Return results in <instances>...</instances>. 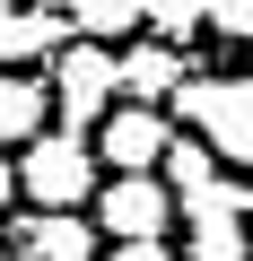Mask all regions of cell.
<instances>
[{
    "mask_svg": "<svg viewBox=\"0 0 253 261\" xmlns=\"http://www.w3.org/2000/svg\"><path fill=\"white\" fill-rule=\"evenodd\" d=\"M244 226H253V183H244Z\"/></svg>",
    "mask_w": 253,
    "mask_h": 261,
    "instance_id": "cell-16",
    "label": "cell"
},
{
    "mask_svg": "<svg viewBox=\"0 0 253 261\" xmlns=\"http://www.w3.org/2000/svg\"><path fill=\"white\" fill-rule=\"evenodd\" d=\"M113 96H122V53L96 44V35H70L53 53V113H61V130H96L113 113Z\"/></svg>",
    "mask_w": 253,
    "mask_h": 261,
    "instance_id": "cell-2",
    "label": "cell"
},
{
    "mask_svg": "<svg viewBox=\"0 0 253 261\" xmlns=\"http://www.w3.org/2000/svg\"><path fill=\"white\" fill-rule=\"evenodd\" d=\"M0 9H9V0H0Z\"/></svg>",
    "mask_w": 253,
    "mask_h": 261,
    "instance_id": "cell-17",
    "label": "cell"
},
{
    "mask_svg": "<svg viewBox=\"0 0 253 261\" xmlns=\"http://www.w3.org/2000/svg\"><path fill=\"white\" fill-rule=\"evenodd\" d=\"M175 183L166 174H113L105 192H96V235H113V244H131V235H166L175 226Z\"/></svg>",
    "mask_w": 253,
    "mask_h": 261,
    "instance_id": "cell-4",
    "label": "cell"
},
{
    "mask_svg": "<svg viewBox=\"0 0 253 261\" xmlns=\"http://www.w3.org/2000/svg\"><path fill=\"white\" fill-rule=\"evenodd\" d=\"M105 261H175V244L166 235H131V244H113Z\"/></svg>",
    "mask_w": 253,
    "mask_h": 261,
    "instance_id": "cell-14",
    "label": "cell"
},
{
    "mask_svg": "<svg viewBox=\"0 0 253 261\" xmlns=\"http://www.w3.org/2000/svg\"><path fill=\"white\" fill-rule=\"evenodd\" d=\"M166 140H175V122H166L157 105H113V113L96 122V166H113V174H157V166H166Z\"/></svg>",
    "mask_w": 253,
    "mask_h": 261,
    "instance_id": "cell-5",
    "label": "cell"
},
{
    "mask_svg": "<svg viewBox=\"0 0 253 261\" xmlns=\"http://www.w3.org/2000/svg\"><path fill=\"white\" fill-rule=\"evenodd\" d=\"M166 105H175L183 130H201V140L218 148V166H244L253 174V79H201L192 70Z\"/></svg>",
    "mask_w": 253,
    "mask_h": 261,
    "instance_id": "cell-1",
    "label": "cell"
},
{
    "mask_svg": "<svg viewBox=\"0 0 253 261\" xmlns=\"http://www.w3.org/2000/svg\"><path fill=\"white\" fill-rule=\"evenodd\" d=\"M18 192L35 209H79L96 192V148L87 130H35V140L18 148Z\"/></svg>",
    "mask_w": 253,
    "mask_h": 261,
    "instance_id": "cell-3",
    "label": "cell"
},
{
    "mask_svg": "<svg viewBox=\"0 0 253 261\" xmlns=\"http://www.w3.org/2000/svg\"><path fill=\"white\" fill-rule=\"evenodd\" d=\"M9 244L27 261H96V226H79V209H35L9 226Z\"/></svg>",
    "mask_w": 253,
    "mask_h": 261,
    "instance_id": "cell-8",
    "label": "cell"
},
{
    "mask_svg": "<svg viewBox=\"0 0 253 261\" xmlns=\"http://www.w3.org/2000/svg\"><path fill=\"white\" fill-rule=\"evenodd\" d=\"M61 44H70V9H53V0H9L0 9V70L53 61Z\"/></svg>",
    "mask_w": 253,
    "mask_h": 261,
    "instance_id": "cell-6",
    "label": "cell"
},
{
    "mask_svg": "<svg viewBox=\"0 0 253 261\" xmlns=\"http://www.w3.org/2000/svg\"><path fill=\"white\" fill-rule=\"evenodd\" d=\"M183 261H253V235H244V209H183Z\"/></svg>",
    "mask_w": 253,
    "mask_h": 261,
    "instance_id": "cell-10",
    "label": "cell"
},
{
    "mask_svg": "<svg viewBox=\"0 0 253 261\" xmlns=\"http://www.w3.org/2000/svg\"><path fill=\"white\" fill-rule=\"evenodd\" d=\"M9 200H18V166L0 157V209H9Z\"/></svg>",
    "mask_w": 253,
    "mask_h": 261,
    "instance_id": "cell-15",
    "label": "cell"
},
{
    "mask_svg": "<svg viewBox=\"0 0 253 261\" xmlns=\"http://www.w3.org/2000/svg\"><path fill=\"white\" fill-rule=\"evenodd\" d=\"M61 9H70V27H79V35H96V44L140 35V0H61Z\"/></svg>",
    "mask_w": 253,
    "mask_h": 261,
    "instance_id": "cell-11",
    "label": "cell"
},
{
    "mask_svg": "<svg viewBox=\"0 0 253 261\" xmlns=\"http://www.w3.org/2000/svg\"><path fill=\"white\" fill-rule=\"evenodd\" d=\"M35 130H53V79L0 70V148H27Z\"/></svg>",
    "mask_w": 253,
    "mask_h": 261,
    "instance_id": "cell-9",
    "label": "cell"
},
{
    "mask_svg": "<svg viewBox=\"0 0 253 261\" xmlns=\"http://www.w3.org/2000/svg\"><path fill=\"white\" fill-rule=\"evenodd\" d=\"M140 27L166 35V44H192V35L210 27V9H201V0H140Z\"/></svg>",
    "mask_w": 253,
    "mask_h": 261,
    "instance_id": "cell-12",
    "label": "cell"
},
{
    "mask_svg": "<svg viewBox=\"0 0 253 261\" xmlns=\"http://www.w3.org/2000/svg\"><path fill=\"white\" fill-rule=\"evenodd\" d=\"M192 79V61H183V44H166V35H131V44H122V96H131V105H166L175 87Z\"/></svg>",
    "mask_w": 253,
    "mask_h": 261,
    "instance_id": "cell-7",
    "label": "cell"
},
{
    "mask_svg": "<svg viewBox=\"0 0 253 261\" xmlns=\"http://www.w3.org/2000/svg\"><path fill=\"white\" fill-rule=\"evenodd\" d=\"M210 9V35H227V44H253V0H201Z\"/></svg>",
    "mask_w": 253,
    "mask_h": 261,
    "instance_id": "cell-13",
    "label": "cell"
}]
</instances>
